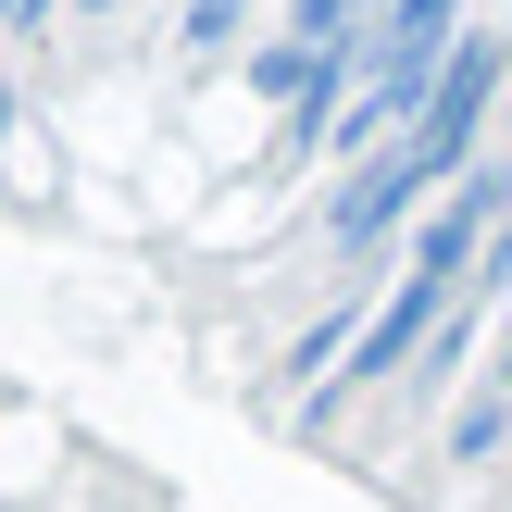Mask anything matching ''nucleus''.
Returning a JSON list of instances; mask_svg holds the SVG:
<instances>
[{
	"label": "nucleus",
	"mask_w": 512,
	"mask_h": 512,
	"mask_svg": "<svg viewBox=\"0 0 512 512\" xmlns=\"http://www.w3.org/2000/svg\"><path fill=\"white\" fill-rule=\"evenodd\" d=\"M250 25H263V0H175V50H188V63H213V50H238Z\"/></svg>",
	"instance_id": "nucleus-2"
},
{
	"label": "nucleus",
	"mask_w": 512,
	"mask_h": 512,
	"mask_svg": "<svg viewBox=\"0 0 512 512\" xmlns=\"http://www.w3.org/2000/svg\"><path fill=\"white\" fill-rule=\"evenodd\" d=\"M488 450H512V400H500V388H475V400H450L438 463H488Z\"/></svg>",
	"instance_id": "nucleus-1"
}]
</instances>
